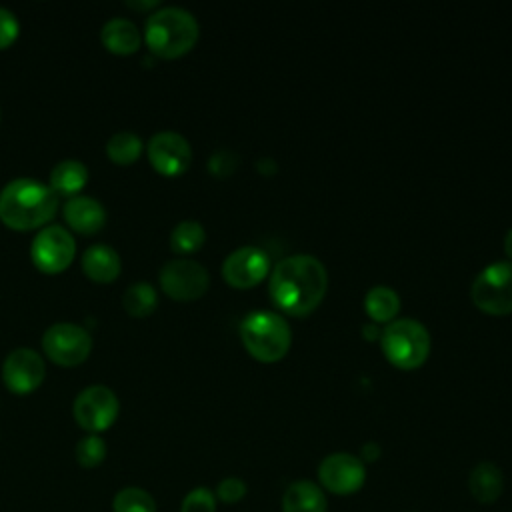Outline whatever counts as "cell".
<instances>
[{
	"label": "cell",
	"mask_w": 512,
	"mask_h": 512,
	"mask_svg": "<svg viewBox=\"0 0 512 512\" xmlns=\"http://www.w3.org/2000/svg\"><path fill=\"white\" fill-rule=\"evenodd\" d=\"M326 290V268L310 254L288 256L270 272V298L282 312L290 316H306L316 310L324 300Z\"/></svg>",
	"instance_id": "6da1fadb"
},
{
	"label": "cell",
	"mask_w": 512,
	"mask_h": 512,
	"mask_svg": "<svg viewBox=\"0 0 512 512\" xmlns=\"http://www.w3.org/2000/svg\"><path fill=\"white\" fill-rule=\"evenodd\" d=\"M58 210V194L34 178L10 180L0 190V220L12 230H32L48 224Z\"/></svg>",
	"instance_id": "7a4b0ae2"
},
{
	"label": "cell",
	"mask_w": 512,
	"mask_h": 512,
	"mask_svg": "<svg viewBox=\"0 0 512 512\" xmlns=\"http://www.w3.org/2000/svg\"><path fill=\"white\" fill-rule=\"evenodd\" d=\"M144 40L152 54L160 58H178L194 48L198 40V22L192 12L180 6L158 8L146 20Z\"/></svg>",
	"instance_id": "3957f363"
},
{
	"label": "cell",
	"mask_w": 512,
	"mask_h": 512,
	"mask_svg": "<svg viewBox=\"0 0 512 512\" xmlns=\"http://www.w3.org/2000/svg\"><path fill=\"white\" fill-rule=\"evenodd\" d=\"M240 338L246 352L258 362H278L290 350L292 330L280 314L258 310L242 320Z\"/></svg>",
	"instance_id": "277c9868"
},
{
	"label": "cell",
	"mask_w": 512,
	"mask_h": 512,
	"mask_svg": "<svg viewBox=\"0 0 512 512\" xmlns=\"http://www.w3.org/2000/svg\"><path fill=\"white\" fill-rule=\"evenodd\" d=\"M380 346L394 368L416 370L428 358L430 336L418 320L402 318L386 324L380 334Z\"/></svg>",
	"instance_id": "5b68a950"
},
{
	"label": "cell",
	"mask_w": 512,
	"mask_h": 512,
	"mask_svg": "<svg viewBox=\"0 0 512 512\" xmlns=\"http://www.w3.org/2000/svg\"><path fill=\"white\" fill-rule=\"evenodd\" d=\"M472 302L490 316L512 312V262H494L486 266L472 282Z\"/></svg>",
	"instance_id": "8992f818"
},
{
	"label": "cell",
	"mask_w": 512,
	"mask_h": 512,
	"mask_svg": "<svg viewBox=\"0 0 512 512\" xmlns=\"http://www.w3.org/2000/svg\"><path fill=\"white\" fill-rule=\"evenodd\" d=\"M42 348L58 366H78L92 350V336L80 324L56 322L44 332Z\"/></svg>",
	"instance_id": "52a82bcc"
},
{
	"label": "cell",
	"mask_w": 512,
	"mask_h": 512,
	"mask_svg": "<svg viewBox=\"0 0 512 512\" xmlns=\"http://www.w3.org/2000/svg\"><path fill=\"white\" fill-rule=\"evenodd\" d=\"M76 254V242L72 234L58 224L44 226L30 246L34 266L46 274H58L70 266Z\"/></svg>",
	"instance_id": "ba28073f"
},
{
	"label": "cell",
	"mask_w": 512,
	"mask_h": 512,
	"mask_svg": "<svg viewBox=\"0 0 512 512\" xmlns=\"http://www.w3.org/2000/svg\"><path fill=\"white\" fill-rule=\"evenodd\" d=\"M118 398L104 384L86 386L74 400V420L86 432H102L110 428L118 416Z\"/></svg>",
	"instance_id": "9c48e42d"
},
{
	"label": "cell",
	"mask_w": 512,
	"mask_h": 512,
	"mask_svg": "<svg viewBox=\"0 0 512 512\" xmlns=\"http://www.w3.org/2000/svg\"><path fill=\"white\" fill-rule=\"evenodd\" d=\"M162 290L180 302H190L200 298L210 284L206 268L190 258H174L160 268L158 274Z\"/></svg>",
	"instance_id": "30bf717a"
},
{
	"label": "cell",
	"mask_w": 512,
	"mask_h": 512,
	"mask_svg": "<svg viewBox=\"0 0 512 512\" xmlns=\"http://www.w3.org/2000/svg\"><path fill=\"white\" fill-rule=\"evenodd\" d=\"M318 480L322 484L320 488L332 494H354L364 486L366 466L358 456L350 452H334L320 462Z\"/></svg>",
	"instance_id": "8fae6325"
},
{
	"label": "cell",
	"mask_w": 512,
	"mask_h": 512,
	"mask_svg": "<svg viewBox=\"0 0 512 512\" xmlns=\"http://www.w3.org/2000/svg\"><path fill=\"white\" fill-rule=\"evenodd\" d=\"M148 160L162 176H180L192 162V148L182 134L164 130L148 140Z\"/></svg>",
	"instance_id": "7c38bea8"
},
{
	"label": "cell",
	"mask_w": 512,
	"mask_h": 512,
	"mask_svg": "<svg viewBox=\"0 0 512 512\" xmlns=\"http://www.w3.org/2000/svg\"><path fill=\"white\" fill-rule=\"evenodd\" d=\"M270 272V260L264 250L256 246H242L230 252L222 264L226 284L238 290H248L260 284Z\"/></svg>",
	"instance_id": "4fadbf2b"
},
{
	"label": "cell",
	"mask_w": 512,
	"mask_h": 512,
	"mask_svg": "<svg viewBox=\"0 0 512 512\" xmlns=\"http://www.w3.org/2000/svg\"><path fill=\"white\" fill-rule=\"evenodd\" d=\"M46 376L42 356L32 348H14L2 364V380L14 394H28L36 390Z\"/></svg>",
	"instance_id": "5bb4252c"
},
{
	"label": "cell",
	"mask_w": 512,
	"mask_h": 512,
	"mask_svg": "<svg viewBox=\"0 0 512 512\" xmlns=\"http://www.w3.org/2000/svg\"><path fill=\"white\" fill-rule=\"evenodd\" d=\"M64 220L80 234H94L106 224V210L96 198L74 196L64 204Z\"/></svg>",
	"instance_id": "9a60e30c"
},
{
	"label": "cell",
	"mask_w": 512,
	"mask_h": 512,
	"mask_svg": "<svg viewBox=\"0 0 512 512\" xmlns=\"http://www.w3.org/2000/svg\"><path fill=\"white\" fill-rule=\"evenodd\" d=\"M122 268L118 252L108 244H92L82 254V270L96 282H112Z\"/></svg>",
	"instance_id": "2e32d148"
},
{
	"label": "cell",
	"mask_w": 512,
	"mask_h": 512,
	"mask_svg": "<svg viewBox=\"0 0 512 512\" xmlns=\"http://www.w3.org/2000/svg\"><path fill=\"white\" fill-rule=\"evenodd\" d=\"M468 490L478 504H494L504 490L502 470L494 462H478L470 470Z\"/></svg>",
	"instance_id": "e0dca14e"
},
{
	"label": "cell",
	"mask_w": 512,
	"mask_h": 512,
	"mask_svg": "<svg viewBox=\"0 0 512 512\" xmlns=\"http://www.w3.org/2000/svg\"><path fill=\"white\" fill-rule=\"evenodd\" d=\"M324 490L310 480H296L288 484L282 494V512H326Z\"/></svg>",
	"instance_id": "ac0fdd59"
},
{
	"label": "cell",
	"mask_w": 512,
	"mask_h": 512,
	"mask_svg": "<svg viewBox=\"0 0 512 512\" xmlns=\"http://www.w3.org/2000/svg\"><path fill=\"white\" fill-rule=\"evenodd\" d=\"M102 44L114 54H132L140 48L142 36L134 22L126 18H110L100 32Z\"/></svg>",
	"instance_id": "d6986e66"
},
{
	"label": "cell",
	"mask_w": 512,
	"mask_h": 512,
	"mask_svg": "<svg viewBox=\"0 0 512 512\" xmlns=\"http://www.w3.org/2000/svg\"><path fill=\"white\" fill-rule=\"evenodd\" d=\"M88 182V168L76 158L60 160L50 172V188L58 196L74 198Z\"/></svg>",
	"instance_id": "ffe728a7"
},
{
	"label": "cell",
	"mask_w": 512,
	"mask_h": 512,
	"mask_svg": "<svg viewBox=\"0 0 512 512\" xmlns=\"http://www.w3.org/2000/svg\"><path fill=\"white\" fill-rule=\"evenodd\" d=\"M364 310L374 324H390L400 310V298L388 286H374L364 298Z\"/></svg>",
	"instance_id": "44dd1931"
},
{
	"label": "cell",
	"mask_w": 512,
	"mask_h": 512,
	"mask_svg": "<svg viewBox=\"0 0 512 512\" xmlns=\"http://www.w3.org/2000/svg\"><path fill=\"white\" fill-rule=\"evenodd\" d=\"M142 140L130 130H120L112 134L106 142V156L116 164H132L142 154Z\"/></svg>",
	"instance_id": "7402d4cb"
},
{
	"label": "cell",
	"mask_w": 512,
	"mask_h": 512,
	"mask_svg": "<svg viewBox=\"0 0 512 512\" xmlns=\"http://www.w3.org/2000/svg\"><path fill=\"white\" fill-rule=\"evenodd\" d=\"M122 304L128 314H132L136 318H144L154 312V308L158 304V294L152 284L134 282L132 286L126 288V292L122 296Z\"/></svg>",
	"instance_id": "603a6c76"
},
{
	"label": "cell",
	"mask_w": 512,
	"mask_h": 512,
	"mask_svg": "<svg viewBox=\"0 0 512 512\" xmlns=\"http://www.w3.org/2000/svg\"><path fill=\"white\" fill-rule=\"evenodd\" d=\"M204 240H206V232L200 222L182 220L174 226L170 234V248L176 254H192L204 244Z\"/></svg>",
	"instance_id": "cb8c5ba5"
},
{
	"label": "cell",
	"mask_w": 512,
	"mask_h": 512,
	"mask_svg": "<svg viewBox=\"0 0 512 512\" xmlns=\"http://www.w3.org/2000/svg\"><path fill=\"white\" fill-rule=\"evenodd\" d=\"M112 510L114 512H156V502L146 490L138 486H128L114 496Z\"/></svg>",
	"instance_id": "d4e9b609"
},
{
	"label": "cell",
	"mask_w": 512,
	"mask_h": 512,
	"mask_svg": "<svg viewBox=\"0 0 512 512\" xmlns=\"http://www.w3.org/2000/svg\"><path fill=\"white\" fill-rule=\"evenodd\" d=\"M106 456V444L98 434H88L76 444V460L84 468L98 466Z\"/></svg>",
	"instance_id": "484cf974"
},
{
	"label": "cell",
	"mask_w": 512,
	"mask_h": 512,
	"mask_svg": "<svg viewBox=\"0 0 512 512\" xmlns=\"http://www.w3.org/2000/svg\"><path fill=\"white\" fill-rule=\"evenodd\" d=\"M180 512H216V494L204 486H198L184 496Z\"/></svg>",
	"instance_id": "4316f807"
},
{
	"label": "cell",
	"mask_w": 512,
	"mask_h": 512,
	"mask_svg": "<svg viewBox=\"0 0 512 512\" xmlns=\"http://www.w3.org/2000/svg\"><path fill=\"white\" fill-rule=\"evenodd\" d=\"M236 166H238V156L234 152H230V150H218L208 160V170L216 178L230 176L236 170Z\"/></svg>",
	"instance_id": "83f0119b"
},
{
	"label": "cell",
	"mask_w": 512,
	"mask_h": 512,
	"mask_svg": "<svg viewBox=\"0 0 512 512\" xmlns=\"http://www.w3.org/2000/svg\"><path fill=\"white\" fill-rule=\"evenodd\" d=\"M246 484L244 480L236 478V476H228L224 480H220L218 488H216V496L224 502V504H236L246 496Z\"/></svg>",
	"instance_id": "f1b7e54d"
},
{
	"label": "cell",
	"mask_w": 512,
	"mask_h": 512,
	"mask_svg": "<svg viewBox=\"0 0 512 512\" xmlns=\"http://www.w3.org/2000/svg\"><path fill=\"white\" fill-rule=\"evenodd\" d=\"M20 32V24L18 18L4 6H0V50L8 48Z\"/></svg>",
	"instance_id": "f546056e"
},
{
	"label": "cell",
	"mask_w": 512,
	"mask_h": 512,
	"mask_svg": "<svg viewBox=\"0 0 512 512\" xmlns=\"http://www.w3.org/2000/svg\"><path fill=\"white\" fill-rule=\"evenodd\" d=\"M360 454H362V462H374V460H378V456H380V446L376 444V442H366L364 446H362V450H360Z\"/></svg>",
	"instance_id": "4dcf8cb0"
},
{
	"label": "cell",
	"mask_w": 512,
	"mask_h": 512,
	"mask_svg": "<svg viewBox=\"0 0 512 512\" xmlns=\"http://www.w3.org/2000/svg\"><path fill=\"white\" fill-rule=\"evenodd\" d=\"M362 334L366 336V340H376V338H380V330H378V326L374 324V322H370V324H364L362 326Z\"/></svg>",
	"instance_id": "1f68e13d"
},
{
	"label": "cell",
	"mask_w": 512,
	"mask_h": 512,
	"mask_svg": "<svg viewBox=\"0 0 512 512\" xmlns=\"http://www.w3.org/2000/svg\"><path fill=\"white\" fill-rule=\"evenodd\" d=\"M126 6L130 8H138V10H146V8H154L158 6L156 0H148V2H132V0H126Z\"/></svg>",
	"instance_id": "d6a6232c"
},
{
	"label": "cell",
	"mask_w": 512,
	"mask_h": 512,
	"mask_svg": "<svg viewBox=\"0 0 512 512\" xmlns=\"http://www.w3.org/2000/svg\"><path fill=\"white\" fill-rule=\"evenodd\" d=\"M504 252L508 258H512V228L504 236Z\"/></svg>",
	"instance_id": "836d02e7"
}]
</instances>
